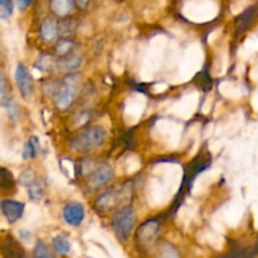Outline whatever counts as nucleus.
Masks as SVG:
<instances>
[{"instance_id": "obj_1", "label": "nucleus", "mask_w": 258, "mask_h": 258, "mask_svg": "<svg viewBox=\"0 0 258 258\" xmlns=\"http://www.w3.org/2000/svg\"><path fill=\"white\" fill-rule=\"evenodd\" d=\"M81 90V76L77 73H71L59 83L57 92L54 95V105L59 111H66L77 97Z\"/></svg>"}, {"instance_id": "obj_2", "label": "nucleus", "mask_w": 258, "mask_h": 258, "mask_svg": "<svg viewBox=\"0 0 258 258\" xmlns=\"http://www.w3.org/2000/svg\"><path fill=\"white\" fill-rule=\"evenodd\" d=\"M107 138V133L101 126H92L90 128H86L81 134L71 140L70 145L77 153H87L93 150L95 148L102 145Z\"/></svg>"}, {"instance_id": "obj_3", "label": "nucleus", "mask_w": 258, "mask_h": 258, "mask_svg": "<svg viewBox=\"0 0 258 258\" xmlns=\"http://www.w3.org/2000/svg\"><path fill=\"white\" fill-rule=\"evenodd\" d=\"M112 228L120 241H127L135 224V212L133 207L126 206L118 209L112 217Z\"/></svg>"}, {"instance_id": "obj_4", "label": "nucleus", "mask_w": 258, "mask_h": 258, "mask_svg": "<svg viewBox=\"0 0 258 258\" xmlns=\"http://www.w3.org/2000/svg\"><path fill=\"white\" fill-rule=\"evenodd\" d=\"M160 221L156 219H149L144 222L139 229L136 231V243L140 251H148L155 242L156 236L160 229Z\"/></svg>"}, {"instance_id": "obj_5", "label": "nucleus", "mask_w": 258, "mask_h": 258, "mask_svg": "<svg viewBox=\"0 0 258 258\" xmlns=\"http://www.w3.org/2000/svg\"><path fill=\"white\" fill-rule=\"evenodd\" d=\"M19 181L23 186L27 188V191L32 201H40L43 198V189L34 171L30 170V169L24 170L20 174Z\"/></svg>"}, {"instance_id": "obj_6", "label": "nucleus", "mask_w": 258, "mask_h": 258, "mask_svg": "<svg viewBox=\"0 0 258 258\" xmlns=\"http://www.w3.org/2000/svg\"><path fill=\"white\" fill-rule=\"evenodd\" d=\"M15 82L22 97L25 101H29L33 96V85L29 72L24 64H18L15 70Z\"/></svg>"}, {"instance_id": "obj_7", "label": "nucleus", "mask_w": 258, "mask_h": 258, "mask_svg": "<svg viewBox=\"0 0 258 258\" xmlns=\"http://www.w3.org/2000/svg\"><path fill=\"white\" fill-rule=\"evenodd\" d=\"M63 219L71 227H78L85 219V207L78 202H71L63 208Z\"/></svg>"}, {"instance_id": "obj_8", "label": "nucleus", "mask_w": 258, "mask_h": 258, "mask_svg": "<svg viewBox=\"0 0 258 258\" xmlns=\"http://www.w3.org/2000/svg\"><path fill=\"white\" fill-rule=\"evenodd\" d=\"M2 207V212L4 214V217L7 218V221L9 223H15L17 221H19L20 218L24 214L25 204L22 202L12 201V199H5L0 204Z\"/></svg>"}, {"instance_id": "obj_9", "label": "nucleus", "mask_w": 258, "mask_h": 258, "mask_svg": "<svg viewBox=\"0 0 258 258\" xmlns=\"http://www.w3.org/2000/svg\"><path fill=\"white\" fill-rule=\"evenodd\" d=\"M2 254L3 258H28L27 252L22 247V244L13 236H7L2 242Z\"/></svg>"}, {"instance_id": "obj_10", "label": "nucleus", "mask_w": 258, "mask_h": 258, "mask_svg": "<svg viewBox=\"0 0 258 258\" xmlns=\"http://www.w3.org/2000/svg\"><path fill=\"white\" fill-rule=\"evenodd\" d=\"M113 175H115V171H113L112 166L108 164H102L96 168V170L91 175L90 186L93 189L101 188V186L106 185L113 178Z\"/></svg>"}, {"instance_id": "obj_11", "label": "nucleus", "mask_w": 258, "mask_h": 258, "mask_svg": "<svg viewBox=\"0 0 258 258\" xmlns=\"http://www.w3.org/2000/svg\"><path fill=\"white\" fill-rule=\"evenodd\" d=\"M59 35V24L54 18H47L40 25V37L48 44H52L58 39Z\"/></svg>"}, {"instance_id": "obj_12", "label": "nucleus", "mask_w": 258, "mask_h": 258, "mask_svg": "<svg viewBox=\"0 0 258 258\" xmlns=\"http://www.w3.org/2000/svg\"><path fill=\"white\" fill-rule=\"evenodd\" d=\"M118 202H120V197L116 194V191L107 190L101 194L97 198V201H96V208L102 212L110 211L113 207L117 206Z\"/></svg>"}, {"instance_id": "obj_13", "label": "nucleus", "mask_w": 258, "mask_h": 258, "mask_svg": "<svg viewBox=\"0 0 258 258\" xmlns=\"http://www.w3.org/2000/svg\"><path fill=\"white\" fill-rule=\"evenodd\" d=\"M258 15V5L256 7H251L248 9L244 10L239 18L237 19V32L243 33L247 28L251 25V23L253 22L254 18Z\"/></svg>"}, {"instance_id": "obj_14", "label": "nucleus", "mask_w": 258, "mask_h": 258, "mask_svg": "<svg viewBox=\"0 0 258 258\" xmlns=\"http://www.w3.org/2000/svg\"><path fill=\"white\" fill-rule=\"evenodd\" d=\"M75 7V0H50V10L57 17H67Z\"/></svg>"}, {"instance_id": "obj_15", "label": "nucleus", "mask_w": 258, "mask_h": 258, "mask_svg": "<svg viewBox=\"0 0 258 258\" xmlns=\"http://www.w3.org/2000/svg\"><path fill=\"white\" fill-rule=\"evenodd\" d=\"M82 64V57L80 54H72L68 57H60V59L57 62V67L60 71L71 72V71L77 70Z\"/></svg>"}, {"instance_id": "obj_16", "label": "nucleus", "mask_w": 258, "mask_h": 258, "mask_svg": "<svg viewBox=\"0 0 258 258\" xmlns=\"http://www.w3.org/2000/svg\"><path fill=\"white\" fill-rule=\"evenodd\" d=\"M40 150V144L38 141V139L35 136L29 138V140L27 141V144L24 145L22 151V156L24 160H29V159H34L38 155Z\"/></svg>"}, {"instance_id": "obj_17", "label": "nucleus", "mask_w": 258, "mask_h": 258, "mask_svg": "<svg viewBox=\"0 0 258 258\" xmlns=\"http://www.w3.org/2000/svg\"><path fill=\"white\" fill-rule=\"evenodd\" d=\"M53 248L59 254H68L71 251V243L64 236H55L52 241Z\"/></svg>"}, {"instance_id": "obj_18", "label": "nucleus", "mask_w": 258, "mask_h": 258, "mask_svg": "<svg viewBox=\"0 0 258 258\" xmlns=\"http://www.w3.org/2000/svg\"><path fill=\"white\" fill-rule=\"evenodd\" d=\"M34 258H55L54 253L49 249V247L45 244V242L38 241L33 251Z\"/></svg>"}, {"instance_id": "obj_19", "label": "nucleus", "mask_w": 258, "mask_h": 258, "mask_svg": "<svg viewBox=\"0 0 258 258\" xmlns=\"http://www.w3.org/2000/svg\"><path fill=\"white\" fill-rule=\"evenodd\" d=\"M73 47V40L71 38H62L59 42L57 43V47H55V53L59 57H64L68 53L71 52Z\"/></svg>"}, {"instance_id": "obj_20", "label": "nucleus", "mask_w": 258, "mask_h": 258, "mask_svg": "<svg viewBox=\"0 0 258 258\" xmlns=\"http://www.w3.org/2000/svg\"><path fill=\"white\" fill-rule=\"evenodd\" d=\"M159 258H180L179 252L176 251L175 247L171 246L168 242H163L160 244V253H159Z\"/></svg>"}, {"instance_id": "obj_21", "label": "nucleus", "mask_w": 258, "mask_h": 258, "mask_svg": "<svg viewBox=\"0 0 258 258\" xmlns=\"http://www.w3.org/2000/svg\"><path fill=\"white\" fill-rule=\"evenodd\" d=\"M0 186H2L3 190H9V189L14 188V176H13V174L7 168H2Z\"/></svg>"}, {"instance_id": "obj_22", "label": "nucleus", "mask_w": 258, "mask_h": 258, "mask_svg": "<svg viewBox=\"0 0 258 258\" xmlns=\"http://www.w3.org/2000/svg\"><path fill=\"white\" fill-rule=\"evenodd\" d=\"M76 30V22L73 19H67L63 20L62 23H59V34L64 35V37H70L71 34H73Z\"/></svg>"}, {"instance_id": "obj_23", "label": "nucleus", "mask_w": 258, "mask_h": 258, "mask_svg": "<svg viewBox=\"0 0 258 258\" xmlns=\"http://www.w3.org/2000/svg\"><path fill=\"white\" fill-rule=\"evenodd\" d=\"M14 4L13 0H0V17L2 19H8L13 14Z\"/></svg>"}, {"instance_id": "obj_24", "label": "nucleus", "mask_w": 258, "mask_h": 258, "mask_svg": "<svg viewBox=\"0 0 258 258\" xmlns=\"http://www.w3.org/2000/svg\"><path fill=\"white\" fill-rule=\"evenodd\" d=\"M52 66H53V59H52V55H49V54L40 55L39 59H38V62L35 63V67L40 71L52 70Z\"/></svg>"}, {"instance_id": "obj_25", "label": "nucleus", "mask_w": 258, "mask_h": 258, "mask_svg": "<svg viewBox=\"0 0 258 258\" xmlns=\"http://www.w3.org/2000/svg\"><path fill=\"white\" fill-rule=\"evenodd\" d=\"M91 0H75V5L80 10H86L87 9L88 4H90Z\"/></svg>"}, {"instance_id": "obj_26", "label": "nucleus", "mask_w": 258, "mask_h": 258, "mask_svg": "<svg viewBox=\"0 0 258 258\" xmlns=\"http://www.w3.org/2000/svg\"><path fill=\"white\" fill-rule=\"evenodd\" d=\"M32 2L33 0H17V4L20 9L24 10V9H27L30 4H32Z\"/></svg>"}]
</instances>
